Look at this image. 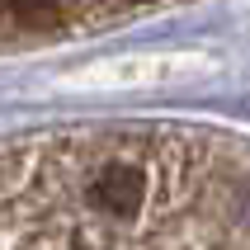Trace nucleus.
<instances>
[{
	"label": "nucleus",
	"instance_id": "1",
	"mask_svg": "<svg viewBox=\"0 0 250 250\" xmlns=\"http://www.w3.org/2000/svg\"><path fill=\"white\" fill-rule=\"evenodd\" d=\"M0 250H250V142L175 123L10 137Z\"/></svg>",
	"mask_w": 250,
	"mask_h": 250
}]
</instances>
